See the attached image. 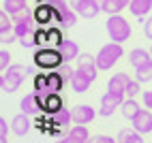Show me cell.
Listing matches in <instances>:
<instances>
[{"instance_id": "6da1fadb", "label": "cell", "mask_w": 152, "mask_h": 143, "mask_svg": "<svg viewBox=\"0 0 152 143\" xmlns=\"http://www.w3.org/2000/svg\"><path fill=\"white\" fill-rule=\"evenodd\" d=\"M122 56H124L122 43H116V41L105 43L103 47L99 49V54H96V66H99V70H109Z\"/></svg>"}, {"instance_id": "7a4b0ae2", "label": "cell", "mask_w": 152, "mask_h": 143, "mask_svg": "<svg viewBox=\"0 0 152 143\" xmlns=\"http://www.w3.org/2000/svg\"><path fill=\"white\" fill-rule=\"evenodd\" d=\"M28 75V68L24 64H11L7 70H2V75H0V88L2 92H15L19 86L24 83V79Z\"/></svg>"}, {"instance_id": "3957f363", "label": "cell", "mask_w": 152, "mask_h": 143, "mask_svg": "<svg viewBox=\"0 0 152 143\" xmlns=\"http://www.w3.org/2000/svg\"><path fill=\"white\" fill-rule=\"evenodd\" d=\"M105 30L111 41H116V43H124V41L131 38V24L129 19H124L120 13L116 15H109V19L105 22Z\"/></svg>"}, {"instance_id": "277c9868", "label": "cell", "mask_w": 152, "mask_h": 143, "mask_svg": "<svg viewBox=\"0 0 152 143\" xmlns=\"http://www.w3.org/2000/svg\"><path fill=\"white\" fill-rule=\"evenodd\" d=\"M62 62H64V58L58 47H41L34 54V64L41 68H60Z\"/></svg>"}, {"instance_id": "5b68a950", "label": "cell", "mask_w": 152, "mask_h": 143, "mask_svg": "<svg viewBox=\"0 0 152 143\" xmlns=\"http://www.w3.org/2000/svg\"><path fill=\"white\" fill-rule=\"evenodd\" d=\"M13 30H15V34L19 38H26V36H32L34 34V30H37V19H34V13L32 11H22L19 15L13 17Z\"/></svg>"}, {"instance_id": "8992f818", "label": "cell", "mask_w": 152, "mask_h": 143, "mask_svg": "<svg viewBox=\"0 0 152 143\" xmlns=\"http://www.w3.org/2000/svg\"><path fill=\"white\" fill-rule=\"evenodd\" d=\"M124 96L126 94H118V92H111L107 90L103 96H101V105H99V115L109 118L116 109H120V105L124 103Z\"/></svg>"}, {"instance_id": "52a82bcc", "label": "cell", "mask_w": 152, "mask_h": 143, "mask_svg": "<svg viewBox=\"0 0 152 143\" xmlns=\"http://www.w3.org/2000/svg\"><path fill=\"white\" fill-rule=\"evenodd\" d=\"M69 4L79 13V17L84 19H92L101 13V7L96 0H69Z\"/></svg>"}, {"instance_id": "ba28073f", "label": "cell", "mask_w": 152, "mask_h": 143, "mask_svg": "<svg viewBox=\"0 0 152 143\" xmlns=\"http://www.w3.org/2000/svg\"><path fill=\"white\" fill-rule=\"evenodd\" d=\"M131 124H133V128H135L137 132H141V135L152 132V111H150V109H141L139 113L131 120Z\"/></svg>"}, {"instance_id": "9c48e42d", "label": "cell", "mask_w": 152, "mask_h": 143, "mask_svg": "<svg viewBox=\"0 0 152 143\" xmlns=\"http://www.w3.org/2000/svg\"><path fill=\"white\" fill-rule=\"evenodd\" d=\"M19 109H22V113H26V115H37L39 111L43 109L41 98H39L37 92H32V94H26L22 100H19Z\"/></svg>"}, {"instance_id": "30bf717a", "label": "cell", "mask_w": 152, "mask_h": 143, "mask_svg": "<svg viewBox=\"0 0 152 143\" xmlns=\"http://www.w3.org/2000/svg\"><path fill=\"white\" fill-rule=\"evenodd\" d=\"M71 111H73V124H90L96 118L94 107H90V105H77Z\"/></svg>"}, {"instance_id": "8fae6325", "label": "cell", "mask_w": 152, "mask_h": 143, "mask_svg": "<svg viewBox=\"0 0 152 143\" xmlns=\"http://www.w3.org/2000/svg\"><path fill=\"white\" fill-rule=\"evenodd\" d=\"M71 90L77 92V94H86V92L90 90V86H92V79H88L84 75V70L82 68H77L75 73H73V79H71Z\"/></svg>"}, {"instance_id": "7c38bea8", "label": "cell", "mask_w": 152, "mask_h": 143, "mask_svg": "<svg viewBox=\"0 0 152 143\" xmlns=\"http://www.w3.org/2000/svg\"><path fill=\"white\" fill-rule=\"evenodd\" d=\"M32 13H34L37 24H47V22H52V17H56V9L52 2H41Z\"/></svg>"}, {"instance_id": "4fadbf2b", "label": "cell", "mask_w": 152, "mask_h": 143, "mask_svg": "<svg viewBox=\"0 0 152 143\" xmlns=\"http://www.w3.org/2000/svg\"><path fill=\"white\" fill-rule=\"evenodd\" d=\"M60 49V54H62V58H64V62H71V60H77L79 58V45L75 43V41H71V38H64L62 41V45L58 47Z\"/></svg>"}, {"instance_id": "5bb4252c", "label": "cell", "mask_w": 152, "mask_h": 143, "mask_svg": "<svg viewBox=\"0 0 152 143\" xmlns=\"http://www.w3.org/2000/svg\"><path fill=\"white\" fill-rule=\"evenodd\" d=\"M66 137H69L71 143H88L90 141V132H88L86 124H75V126H71Z\"/></svg>"}, {"instance_id": "9a60e30c", "label": "cell", "mask_w": 152, "mask_h": 143, "mask_svg": "<svg viewBox=\"0 0 152 143\" xmlns=\"http://www.w3.org/2000/svg\"><path fill=\"white\" fill-rule=\"evenodd\" d=\"M11 128H13V132H15V135L24 137L26 132H28L30 128H32L30 115H26V113H19V115H15V118H13V122H11Z\"/></svg>"}, {"instance_id": "2e32d148", "label": "cell", "mask_w": 152, "mask_h": 143, "mask_svg": "<svg viewBox=\"0 0 152 143\" xmlns=\"http://www.w3.org/2000/svg\"><path fill=\"white\" fill-rule=\"evenodd\" d=\"M148 60H152V54L146 52V49H141V47H135V49H131V52H129V64L133 68L146 64Z\"/></svg>"}, {"instance_id": "e0dca14e", "label": "cell", "mask_w": 152, "mask_h": 143, "mask_svg": "<svg viewBox=\"0 0 152 143\" xmlns=\"http://www.w3.org/2000/svg\"><path fill=\"white\" fill-rule=\"evenodd\" d=\"M129 75L126 73H116V75H111V79L107 81V90L111 92H118V94H124V90H126V83H129Z\"/></svg>"}, {"instance_id": "ac0fdd59", "label": "cell", "mask_w": 152, "mask_h": 143, "mask_svg": "<svg viewBox=\"0 0 152 143\" xmlns=\"http://www.w3.org/2000/svg\"><path fill=\"white\" fill-rule=\"evenodd\" d=\"M64 86V79L60 77V73H47L45 75V92L49 94H58Z\"/></svg>"}, {"instance_id": "d6986e66", "label": "cell", "mask_w": 152, "mask_h": 143, "mask_svg": "<svg viewBox=\"0 0 152 143\" xmlns=\"http://www.w3.org/2000/svg\"><path fill=\"white\" fill-rule=\"evenodd\" d=\"M26 7H28V0H2V11H7L11 17L26 11Z\"/></svg>"}, {"instance_id": "ffe728a7", "label": "cell", "mask_w": 152, "mask_h": 143, "mask_svg": "<svg viewBox=\"0 0 152 143\" xmlns=\"http://www.w3.org/2000/svg\"><path fill=\"white\" fill-rule=\"evenodd\" d=\"M129 11L133 13L135 17H144L146 13L152 11V0H131Z\"/></svg>"}, {"instance_id": "44dd1931", "label": "cell", "mask_w": 152, "mask_h": 143, "mask_svg": "<svg viewBox=\"0 0 152 143\" xmlns=\"http://www.w3.org/2000/svg\"><path fill=\"white\" fill-rule=\"evenodd\" d=\"M139 103L135 98H126L122 105H120V113H122V118H126V120H133L137 113H139Z\"/></svg>"}, {"instance_id": "7402d4cb", "label": "cell", "mask_w": 152, "mask_h": 143, "mask_svg": "<svg viewBox=\"0 0 152 143\" xmlns=\"http://www.w3.org/2000/svg\"><path fill=\"white\" fill-rule=\"evenodd\" d=\"M135 79L139 81V83H148V81H152V60H148L146 64H141L135 68Z\"/></svg>"}, {"instance_id": "603a6c76", "label": "cell", "mask_w": 152, "mask_h": 143, "mask_svg": "<svg viewBox=\"0 0 152 143\" xmlns=\"http://www.w3.org/2000/svg\"><path fill=\"white\" fill-rule=\"evenodd\" d=\"M43 109L49 111V113H56V111L62 109V98H60V94H47L45 100H43Z\"/></svg>"}, {"instance_id": "cb8c5ba5", "label": "cell", "mask_w": 152, "mask_h": 143, "mask_svg": "<svg viewBox=\"0 0 152 143\" xmlns=\"http://www.w3.org/2000/svg\"><path fill=\"white\" fill-rule=\"evenodd\" d=\"M118 141L120 143H144V137H141V132H137L135 128L133 130H120V135H118Z\"/></svg>"}, {"instance_id": "d4e9b609", "label": "cell", "mask_w": 152, "mask_h": 143, "mask_svg": "<svg viewBox=\"0 0 152 143\" xmlns=\"http://www.w3.org/2000/svg\"><path fill=\"white\" fill-rule=\"evenodd\" d=\"M69 124H73V111L62 107L54 113V126H69Z\"/></svg>"}, {"instance_id": "484cf974", "label": "cell", "mask_w": 152, "mask_h": 143, "mask_svg": "<svg viewBox=\"0 0 152 143\" xmlns=\"http://www.w3.org/2000/svg\"><path fill=\"white\" fill-rule=\"evenodd\" d=\"M99 2V7H101V11L103 13H107V15H116V13H120L124 7H120L116 0H96Z\"/></svg>"}, {"instance_id": "4316f807", "label": "cell", "mask_w": 152, "mask_h": 143, "mask_svg": "<svg viewBox=\"0 0 152 143\" xmlns=\"http://www.w3.org/2000/svg\"><path fill=\"white\" fill-rule=\"evenodd\" d=\"M47 41L54 47H60V45H62V41H64V36H62V32H60L58 28H49L47 30Z\"/></svg>"}, {"instance_id": "83f0119b", "label": "cell", "mask_w": 152, "mask_h": 143, "mask_svg": "<svg viewBox=\"0 0 152 143\" xmlns=\"http://www.w3.org/2000/svg\"><path fill=\"white\" fill-rule=\"evenodd\" d=\"M32 38H34V47H45V43H49L47 41V30H41V28L34 30Z\"/></svg>"}, {"instance_id": "f1b7e54d", "label": "cell", "mask_w": 152, "mask_h": 143, "mask_svg": "<svg viewBox=\"0 0 152 143\" xmlns=\"http://www.w3.org/2000/svg\"><path fill=\"white\" fill-rule=\"evenodd\" d=\"M139 86H141V83H139L137 79H131L129 83H126V90H124V94H126L129 98H135V96L139 94V92H141V88H139Z\"/></svg>"}, {"instance_id": "f546056e", "label": "cell", "mask_w": 152, "mask_h": 143, "mask_svg": "<svg viewBox=\"0 0 152 143\" xmlns=\"http://www.w3.org/2000/svg\"><path fill=\"white\" fill-rule=\"evenodd\" d=\"M58 73H60V77L64 79V83H71V79H73V73H75V70L69 66V62H62V64H60V68H58Z\"/></svg>"}, {"instance_id": "4dcf8cb0", "label": "cell", "mask_w": 152, "mask_h": 143, "mask_svg": "<svg viewBox=\"0 0 152 143\" xmlns=\"http://www.w3.org/2000/svg\"><path fill=\"white\" fill-rule=\"evenodd\" d=\"M19 36L15 34V30L11 28V30H4V32H0V43L2 45H11L13 41H17Z\"/></svg>"}, {"instance_id": "1f68e13d", "label": "cell", "mask_w": 152, "mask_h": 143, "mask_svg": "<svg viewBox=\"0 0 152 143\" xmlns=\"http://www.w3.org/2000/svg\"><path fill=\"white\" fill-rule=\"evenodd\" d=\"M92 64H96V56H92V54H79L77 66H92Z\"/></svg>"}, {"instance_id": "d6a6232c", "label": "cell", "mask_w": 152, "mask_h": 143, "mask_svg": "<svg viewBox=\"0 0 152 143\" xmlns=\"http://www.w3.org/2000/svg\"><path fill=\"white\" fill-rule=\"evenodd\" d=\"M9 17H11V15H9L7 11H0V32H4V30H11V28L15 26Z\"/></svg>"}, {"instance_id": "836d02e7", "label": "cell", "mask_w": 152, "mask_h": 143, "mask_svg": "<svg viewBox=\"0 0 152 143\" xmlns=\"http://www.w3.org/2000/svg\"><path fill=\"white\" fill-rule=\"evenodd\" d=\"M9 62H11V54H9L7 49H2V52H0V70H7Z\"/></svg>"}, {"instance_id": "e575fe53", "label": "cell", "mask_w": 152, "mask_h": 143, "mask_svg": "<svg viewBox=\"0 0 152 143\" xmlns=\"http://www.w3.org/2000/svg\"><path fill=\"white\" fill-rule=\"evenodd\" d=\"M88 143H116V141L111 137H107V135H94V137H90Z\"/></svg>"}, {"instance_id": "d590c367", "label": "cell", "mask_w": 152, "mask_h": 143, "mask_svg": "<svg viewBox=\"0 0 152 143\" xmlns=\"http://www.w3.org/2000/svg\"><path fill=\"white\" fill-rule=\"evenodd\" d=\"M141 103L146 105V109H152V90L141 92Z\"/></svg>"}, {"instance_id": "8d00e7d4", "label": "cell", "mask_w": 152, "mask_h": 143, "mask_svg": "<svg viewBox=\"0 0 152 143\" xmlns=\"http://www.w3.org/2000/svg\"><path fill=\"white\" fill-rule=\"evenodd\" d=\"M7 132H9L7 120H0V143H7Z\"/></svg>"}, {"instance_id": "74e56055", "label": "cell", "mask_w": 152, "mask_h": 143, "mask_svg": "<svg viewBox=\"0 0 152 143\" xmlns=\"http://www.w3.org/2000/svg\"><path fill=\"white\" fill-rule=\"evenodd\" d=\"M144 34L152 41V17H148L146 22H144Z\"/></svg>"}, {"instance_id": "f35d334b", "label": "cell", "mask_w": 152, "mask_h": 143, "mask_svg": "<svg viewBox=\"0 0 152 143\" xmlns=\"http://www.w3.org/2000/svg\"><path fill=\"white\" fill-rule=\"evenodd\" d=\"M116 2H118L120 7H124V9H126V7L131 4V0H116Z\"/></svg>"}, {"instance_id": "ab89813d", "label": "cell", "mask_w": 152, "mask_h": 143, "mask_svg": "<svg viewBox=\"0 0 152 143\" xmlns=\"http://www.w3.org/2000/svg\"><path fill=\"white\" fill-rule=\"evenodd\" d=\"M150 54H152V45H150Z\"/></svg>"}, {"instance_id": "60d3db41", "label": "cell", "mask_w": 152, "mask_h": 143, "mask_svg": "<svg viewBox=\"0 0 152 143\" xmlns=\"http://www.w3.org/2000/svg\"><path fill=\"white\" fill-rule=\"evenodd\" d=\"M28 2H30V0H28Z\"/></svg>"}]
</instances>
